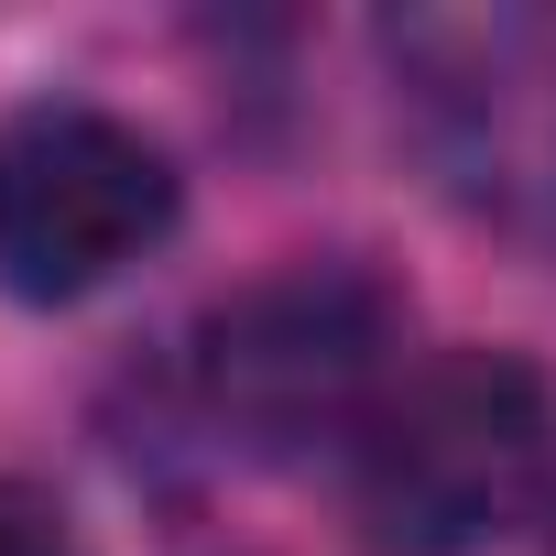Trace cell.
Instances as JSON below:
<instances>
[{
	"label": "cell",
	"mask_w": 556,
	"mask_h": 556,
	"mask_svg": "<svg viewBox=\"0 0 556 556\" xmlns=\"http://www.w3.org/2000/svg\"><path fill=\"white\" fill-rule=\"evenodd\" d=\"M371 55L426 186L469 229L556 262V12H382Z\"/></svg>",
	"instance_id": "3957f363"
},
{
	"label": "cell",
	"mask_w": 556,
	"mask_h": 556,
	"mask_svg": "<svg viewBox=\"0 0 556 556\" xmlns=\"http://www.w3.org/2000/svg\"><path fill=\"white\" fill-rule=\"evenodd\" d=\"M186 218L175 153L99 99H23L0 121V295L77 306Z\"/></svg>",
	"instance_id": "277c9868"
},
{
	"label": "cell",
	"mask_w": 556,
	"mask_h": 556,
	"mask_svg": "<svg viewBox=\"0 0 556 556\" xmlns=\"http://www.w3.org/2000/svg\"><path fill=\"white\" fill-rule=\"evenodd\" d=\"M0 556H77L66 502L45 480H23V469H0Z\"/></svg>",
	"instance_id": "5b68a950"
},
{
	"label": "cell",
	"mask_w": 556,
	"mask_h": 556,
	"mask_svg": "<svg viewBox=\"0 0 556 556\" xmlns=\"http://www.w3.org/2000/svg\"><path fill=\"white\" fill-rule=\"evenodd\" d=\"M556 502V382L523 350H437L393 371L350 437V523L371 556H480Z\"/></svg>",
	"instance_id": "7a4b0ae2"
},
{
	"label": "cell",
	"mask_w": 556,
	"mask_h": 556,
	"mask_svg": "<svg viewBox=\"0 0 556 556\" xmlns=\"http://www.w3.org/2000/svg\"><path fill=\"white\" fill-rule=\"evenodd\" d=\"M404 371V285L361 251H285L229 285L186 339V393L218 447L306 458L350 447Z\"/></svg>",
	"instance_id": "6da1fadb"
}]
</instances>
